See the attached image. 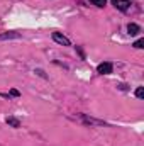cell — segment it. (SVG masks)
<instances>
[{
  "label": "cell",
  "mask_w": 144,
  "mask_h": 146,
  "mask_svg": "<svg viewBox=\"0 0 144 146\" xmlns=\"http://www.w3.org/2000/svg\"><path fill=\"white\" fill-rule=\"evenodd\" d=\"M112 5L115 9L122 10V12H129V9H131V2L129 0H112Z\"/></svg>",
  "instance_id": "cell-1"
},
{
  "label": "cell",
  "mask_w": 144,
  "mask_h": 146,
  "mask_svg": "<svg viewBox=\"0 0 144 146\" xmlns=\"http://www.w3.org/2000/svg\"><path fill=\"white\" fill-rule=\"evenodd\" d=\"M53 39H54V42H58L61 46H71V41L61 33H53Z\"/></svg>",
  "instance_id": "cell-2"
},
{
  "label": "cell",
  "mask_w": 144,
  "mask_h": 146,
  "mask_svg": "<svg viewBox=\"0 0 144 146\" xmlns=\"http://www.w3.org/2000/svg\"><path fill=\"white\" fill-rule=\"evenodd\" d=\"M114 70V66H112V63H108V61H104V63H100L98 66H97V72L102 73V75H110Z\"/></svg>",
  "instance_id": "cell-3"
},
{
  "label": "cell",
  "mask_w": 144,
  "mask_h": 146,
  "mask_svg": "<svg viewBox=\"0 0 144 146\" xmlns=\"http://www.w3.org/2000/svg\"><path fill=\"white\" fill-rule=\"evenodd\" d=\"M127 33H129L131 36H136L137 33H141V27H139L136 22H129V24H127Z\"/></svg>",
  "instance_id": "cell-4"
},
{
  "label": "cell",
  "mask_w": 144,
  "mask_h": 146,
  "mask_svg": "<svg viewBox=\"0 0 144 146\" xmlns=\"http://www.w3.org/2000/svg\"><path fill=\"white\" fill-rule=\"evenodd\" d=\"M20 34L19 33H5V34H0V41H5V39H19Z\"/></svg>",
  "instance_id": "cell-5"
},
{
  "label": "cell",
  "mask_w": 144,
  "mask_h": 146,
  "mask_svg": "<svg viewBox=\"0 0 144 146\" xmlns=\"http://www.w3.org/2000/svg\"><path fill=\"white\" fill-rule=\"evenodd\" d=\"M83 121H85L87 124H97V126H104V124H105L104 121H97V119H93V117H88V115H83Z\"/></svg>",
  "instance_id": "cell-6"
},
{
  "label": "cell",
  "mask_w": 144,
  "mask_h": 146,
  "mask_svg": "<svg viewBox=\"0 0 144 146\" xmlns=\"http://www.w3.org/2000/svg\"><path fill=\"white\" fill-rule=\"evenodd\" d=\"M7 124L12 126V127H20V122H19V119H15V117H7Z\"/></svg>",
  "instance_id": "cell-7"
},
{
  "label": "cell",
  "mask_w": 144,
  "mask_h": 146,
  "mask_svg": "<svg viewBox=\"0 0 144 146\" xmlns=\"http://www.w3.org/2000/svg\"><path fill=\"white\" fill-rule=\"evenodd\" d=\"M90 2L97 7H105V3H107V0H90Z\"/></svg>",
  "instance_id": "cell-8"
},
{
  "label": "cell",
  "mask_w": 144,
  "mask_h": 146,
  "mask_svg": "<svg viewBox=\"0 0 144 146\" xmlns=\"http://www.w3.org/2000/svg\"><path fill=\"white\" fill-rule=\"evenodd\" d=\"M136 97H137V99H143L144 97V87H137V90H136Z\"/></svg>",
  "instance_id": "cell-9"
},
{
  "label": "cell",
  "mask_w": 144,
  "mask_h": 146,
  "mask_svg": "<svg viewBox=\"0 0 144 146\" xmlns=\"http://www.w3.org/2000/svg\"><path fill=\"white\" fill-rule=\"evenodd\" d=\"M134 48H137V49H143V48H144V39H137V41L134 42Z\"/></svg>",
  "instance_id": "cell-10"
},
{
  "label": "cell",
  "mask_w": 144,
  "mask_h": 146,
  "mask_svg": "<svg viewBox=\"0 0 144 146\" xmlns=\"http://www.w3.org/2000/svg\"><path fill=\"white\" fill-rule=\"evenodd\" d=\"M10 95H12V97H19L20 94H19V90H15V88H12V90H10Z\"/></svg>",
  "instance_id": "cell-11"
},
{
  "label": "cell",
  "mask_w": 144,
  "mask_h": 146,
  "mask_svg": "<svg viewBox=\"0 0 144 146\" xmlns=\"http://www.w3.org/2000/svg\"><path fill=\"white\" fill-rule=\"evenodd\" d=\"M36 73H37V75H39V76H42V78H48V75H46V73L42 72V70H39V68H37V70H36Z\"/></svg>",
  "instance_id": "cell-12"
}]
</instances>
